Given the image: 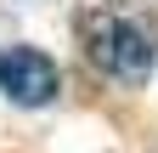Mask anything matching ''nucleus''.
I'll list each match as a JSON object with an SVG mask.
<instances>
[{
	"label": "nucleus",
	"mask_w": 158,
	"mask_h": 153,
	"mask_svg": "<svg viewBox=\"0 0 158 153\" xmlns=\"http://www.w3.org/2000/svg\"><path fill=\"white\" fill-rule=\"evenodd\" d=\"M90 63L118 85H147L158 68V23L141 11H102L90 23Z\"/></svg>",
	"instance_id": "1"
},
{
	"label": "nucleus",
	"mask_w": 158,
	"mask_h": 153,
	"mask_svg": "<svg viewBox=\"0 0 158 153\" xmlns=\"http://www.w3.org/2000/svg\"><path fill=\"white\" fill-rule=\"evenodd\" d=\"M0 91L17 108H45L62 91V68L51 63L40 46H6L0 51Z\"/></svg>",
	"instance_id": "2"
}]
</instances>
